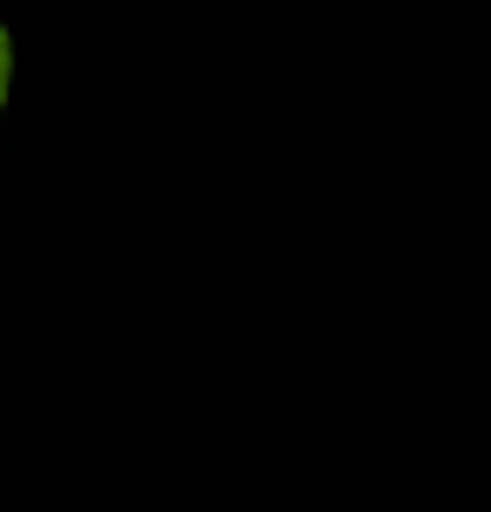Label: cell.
<instances>
[{
  "label": "cell",
  "instance_id": "1",
  "mask_svg": "<svg viewBox=\"0 0 491 512\" xmlns=\"http://www.w3.org/2000/svg\"><path fill=\"white\" fill-rule=\"evenodd\" d=\"M0 90H7V42H0Z\"/></svg>",
  "mask_w": 491,
  "mask_h": 512
}]
</instances>
